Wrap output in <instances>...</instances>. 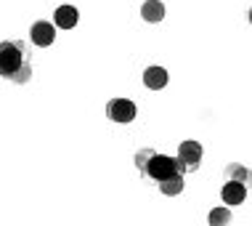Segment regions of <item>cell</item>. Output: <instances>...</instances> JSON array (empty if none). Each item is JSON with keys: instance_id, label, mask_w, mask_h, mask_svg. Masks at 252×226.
<instances>
[{"instance_id": "cell-1", "label": "cell", "mask_w": 252, "mask_h": 226, "mask_svg": "<svg viewBox=\"0 0 252 226\" xmlns=\"http://www.w3.org/2000/svg\"><path fill=\"white\" fill-rule=\"evenodd\" d=\"M30 64V53H27L24 43H13V40H5L0 43V72H3L5 80H13L24 67Z\"/></svg>"}, {"instance_id": "cell-2", "label": "cell", "mask_w": 252, "mask_h": 226, "mask_svg": "<svg viewBox=\"0 0 252 226\" xmlns=\"http://www.w3.org/2000/svg\"><path fill=\"white\" fill-rule=\"evenodd\" d=\"M178 173H181L178 160H175V157H167V154H154L152 160H149L146 170H144V176H149V179H154V181H167Z\"/></svg>"}, {"instance_id": "cell-3", "label": "cell", "mask_w": 252, "mask_h": 226, "mask_svg": "<svg viewBox=\"0 0 252 226\" xmlns=\"http://www.w3.org/2000/svg\"><path fill=\"white\" fill-rule=\"evenodd\" d=\"M178 168L181 173H194L202 162V144L199 141H183L178 147Z\"/></svg>"}, {"instance_id": "cell-4", "label": "cell", "mask_w": 252, "mask_h": 226, "mask_svg": "<svg viewBox=\"0 0 252 226\" xmlns=\"http://www.w3.org/2000/svg\"><path fill=\"white\" fill-rule=\"evenodd\" d=\"M106 117L114 122H133L135 120V104L130 99H112L106 104Z\"/></svg>"}, {"instance_id": "cell-5", "label": "cell", "mask_w": 252, "mask_h": 226, "mask_svg": "<svg viewBox=\"0 0 252 226\" xmlns=\"http://www.w3.org/2000/svg\"><path fill=\"white\" fill-rule=\"evenodd\" d=\"M30 38L32 43H35L37 48H45L53 43V38H56V24H48V22H35L30 30Z\"/></svg>"}, {"instance_id": "cell-6", "label": "cell", "mask_w": 252, "mask_h": 226, "mask_svg": "<svg viewBox=\"0 0 252 226\" xmlns=\"http://www.w3.org/2000/svg\"><path fill=\"white\" fill-rule=\"evenodd\" d=\"M220 197H223V202H226V205H242L244 200H247V187L239 184V181H226Z\"/></svg>"}, {"instance_id": "cell-7", "label": "cell", "mask_w": 252, "mask_h": 226, "mask_svg": "<svg viewBox=\"0 0 252 226\" xmlns=\"http://www.w3.org/2000/svg\"><path fill=\"white\" fill-rule=\"evenodd\" d=\"M77 8L74 5H59L56 13H53V22H56V27H61V30H72L74 24H77Z\"/></svg>"}, {"instance_id": "cell-8", "label": "cell", "mask_w": 252, "mask_h": 226, "mask_svg": "<svg viewBox=\"0 0 252 226\" xmlns=\"http://www.w3.org/2000/svg\"><path fill=\"white\" fill-rule=\"evenodd\" d=\"M144 85L152 88V91H162L167 85V72L165 67H149L144 72Z\"/></svg>"}, {"instance_id": "cell-9", "label": "cell", "mask_w": 252, "mask_h": 226, "mask_svg": "<svg viewBox=\"0 0 252 226\" xmlns=\"http://www.w3.org/2000/svg\"><path fill=\"white\" fill-rule=\"evenodd\" d=\"M141 16H144V22H162L165 19V3H159V0H146L144 5H141Z\"/></svg>"}, {"instance_id": "cell-10", "label": "cell", "mask_w": 252, "mask_h": 226, "mask_svg": "<svg viewBox=\"0 0 252 226\" xmlns=\"http://www.w3.org/2000/svg\"><path fill=\"white\" fill-rule=\"evenodd\" d=\"M226 181H239L244 187H252V170L239 165V162H231L226 168Z\"/></svg>"}, {"instance_id": "cell-11", "label": "cell", "mask_w": 252, "mask_h": 226, "mask_svg": "<svg viewBox=\"0 0 252 226\" xmlns=\"http://www.w3.org/2000/svg\"><path fill=\"white\" fill-rule=\"evenodd\" d=\"M159 191H162V194H167V197L181 194V191H183V173L173 176V179H167V181H159Z\"/></svg>"}, {"instance_id": "cell-12", "label": "cell", "mask_w": 252, "mask_h": 226, "mask_svg": "<svg viewBox=\"0 0 252 226\" xmlns=\"http://www.w3.org/2000/svg\"><path fill=\"white\" fill-rule=\"evenodd\" d=\"M231 224V210L228 208H213L210 210V226H228Z\"/></svg>"}, {"instance_id": "cell-13", "label": "cell", "mask_w": 252, "mask_h": 226, "mask_svg": "<svg viewBox=\"0 0 252 226\" xmlns=\"http://www.w3.org/2000/svg\"><path fill=\"white\" fill-rule=\"evenodd\" d=\"M154 154H157L154 149H141V152H135V168H138L141 173H144L146 165H149V160H152Z\"/></svg>"}, {"instance_id": "cell-14", "label": "cell", "mask_w": 252, "mask_h": 226, "mask_svg": "<svg viewBox=\"0 0 252 226\" xmlns=\"http://www.w3.org/2000/svg\"><path fill=\"white\" fill-rule=\"evenodd\" d=\"M250 24H252V8H250Z\"/></svg>"}]
</instances>
